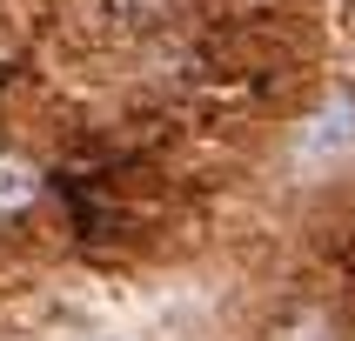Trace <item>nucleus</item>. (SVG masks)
<instances>
[{
    "mask_svg": "<svg viewBox=\"0 0 355 341\" xmlns=\"http://www.w3.org/2000/svg\"><path fill=\"white\" fill-rule=\"evenodd\" d=\"M40 187H47V181H40V167H34V160H27V154H7V147H0V221L27 214V208L40 201Z\"/></svg>",
    "mask_w": 355,
    "mask_h": 341,
    "instance_id": "nucleus-1",
    "label": "nucleus"
}]
</instances>
